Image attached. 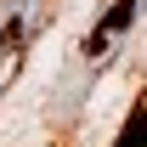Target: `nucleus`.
Segmentation results:
<instances>
[{
  "mask_svg": "<svg viewBox=\"0 0 147 147\" xmlns=\"http://www.w3.org/2000/svg\"><path fill=\"white\" fill-rule=\"evenodd\" d=\"M136 11H142V0H113L108 17H102V28H91V40H85V57H91V62H102V51H108L113 40L136 23Z\"/></svg>",
  "mask_w": 147,
  "mask_h": 147,
  "instance_id": "obj_1",
  "label": "nucleus"
},
{
  "mask_svg": "<svg viewBox=\"0 0 147 147\" xmlns=\"http://www.w3.org/2000/svg\"><path fill=\"white\" fill-rule=\"evenodd\" d=\"M142 136H147V108H136V113L125 119V130H119L113 147H142Z\"/></svg>",
  "mask_w": 147,
  "mask_h": 147,
  "instance_id": "obj_2",
  "label": "nucleus"
}]
</instances>
